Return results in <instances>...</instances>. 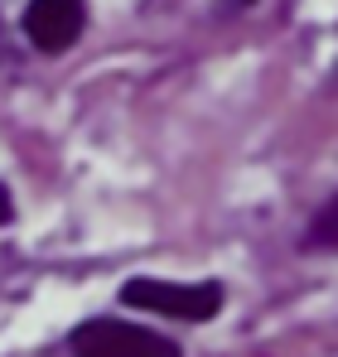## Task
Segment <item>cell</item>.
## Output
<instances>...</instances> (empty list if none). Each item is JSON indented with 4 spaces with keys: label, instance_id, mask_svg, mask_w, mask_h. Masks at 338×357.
Here are the masks:
<instances>
[{
    "label": "cell",
    "instance_id": "1",
    "mask_svg": "<svg viewBox=\"0 0 338 357\" xmlns=\"http://www.w3.org/2000/svg\"><path fill=\"white\" fill-rule=\"evenodd\" d=\"M121 299L131 309H150V314H169V319H189V324H203L223 309V285L218 280H198V285H179V280H126Z\"/></svg>",
    "mask_w": 338,
    "mask_h": 357
},
{
    "label": "cell",
    "instance_id": "4",
    "mask_svg": "<svg viewBox=\"0 0 338 357\" xmlns=\"http://www.w3.org/2000/svg\"><path fill=\"white\" fill-rule=\"evenodd\" d=\"M304 246H309V251H334V246H338V193L324 203V208H319V218L309 222Z\"/></svg>",
    "mask_w": 338,
    "mask_h": 357
},
{
    "label": "cell",
    "instance_id": "3",
    "mask_svg": "<svg viewBox=\"0 0 338 357\" xmlns=\"http://www.w3.org/2000/svg\"><path fill=\"white\" fill-rule=\"evenodd\" d=\"M82 24H87L82 0H29V10H24V34H29V44L44 49V54L68 49V44L82 34Z\"/></svg>",
    "mask_w": 338,
    "mask_h": 357
},
{
    "label": "cell",
    "instance_id": "5",
    "mask_svg": "<svg viewBox=\"0 0 338 357\" xmlns=\"http://www.w3.org/2000/svg\"><path fill=\"white\" fill-rule=\"evenodd\" d=\"M10 213H15V208H10V193H5V183H0V222H10Z\"/></svg>",
    "mask_w": 338,
    "mask_h": 357
},
{
    "label": "cell",
    "instance_id": "2",
    "mask_svg": "<svg viewBox=\"0 0 338 357\" xmlns=\"http://www.w3.org/2000/svg\"><path fill=\"white\" fill-rule=\"evenodd\" d=\"M73 357H179V343L126 319H87L73 328Z\"/></svg>",
    "mask_w": 338,
    "mask_h": 357
}]
</instances>
